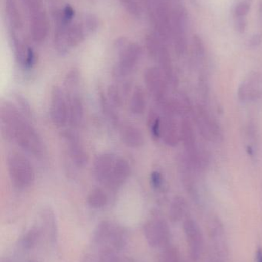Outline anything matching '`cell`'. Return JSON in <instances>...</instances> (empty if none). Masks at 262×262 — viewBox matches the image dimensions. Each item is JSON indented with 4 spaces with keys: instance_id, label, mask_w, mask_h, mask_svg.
Instances as JSON below:
<instances>
[{
    "instance_id": "29",
    "label": "cell",
    "mask_w": 262,
    "mask_h": 262,
    "mask_svg": "<svg viewBox=\"0 0 262 262\" xmlns=\"http://www.w3.org/2000/svg\"><path fill=\"white\" fill-rule=\"evenodd\" d=\"M119 2L126 12L134 18H140L143 15V0H119Z\"/></svg>"
},
{
    "instance_id": "43",
    "label": "cell",
    "mask_w": 262,
    "mask_h": 262,
    "mask_svg": "<svg viewBox=\"0 0 262 262\" xmlns=\"http://www.w3.org/2000/svg\"><path fill=\"white\" fill-rule=\"evenodd\" d=\"M185 262H186V261H185Z\"/></svg>"
},
{
    "instance_id": "19",
    "label": "cell",
    "mask_w": 262,
    "mask_h": 262,
    "mask_svg": "<svg viewBox=\"0 0 262 262\" xmlns=\"http://www.w3.org/2000/svg\"><path fill=\"white\" fill-rule=\"evenodd\" d=\"M67 98L69 105V122L72 127H79L84 118V106L78 94Z\"/></svg>"
},
{
    "instance_id": "20",
    "label": "cell",
    "mask_w": 262,
    "mask_h": 262,
    "mask_svg": "<svg viewBox=\"0 0 262 262\" xmlns=\"http://www.w3.org/2000/svg\"><path fill=\"white\" fill-rule=\"evenodd\" d=\"M127 240L128 235L126 229L116 223H113L109 239L106 243V246H105L111 248L115 252H118L124 249L125 246L127 244Z\"/></svg>"
},
{
    "instance_id": "2",
    "label": "cell",
    "mask_w": 262,
    "mask_h": 262,
    "mask_svg": "<svg viewBox=\"0 0 262 262\" xmlns=\"http://www.w3.org/2000/svg\"><path fill=\"white\" fill-rule=\"evenodd\" d=\"M119 60L113 69V77L116 81L126 80L135 70L142 56L139 45L131 42L126 38H122L116 42Z\"/></svg>"
},
{
    "instance_id": "16",
    "label": "cell",
    "mask_w": 262,
    "mask_h": 262,
    "mask_svg": "<svg viewBox=\"0 0 262 262\" xmlns=\"http://www.w3.org/2000/svg\"><path fill=\"white\" fill-rule=\"evenodd\" d=\"M40 221L47 238L52 244L58 240V222L55 211L50 206H43L40 211Z\"/></svg>"
},
{
    "instance_id": "26",
    "label": "cell",
    "mask_w": 262,
    "mask_h": 262,
    "mask_svg": "<svg viewBox=\"0 0 262 262\" xmlns=\"http://www.w3.org/2000/svg\"><path fill=\"white\" fill-rule=\"evenodd\" d=\"M100 104H101L102 110L105 116L109 120V122L112 123L113 126L119 125V117L115 111V107L109 102L107 97L104 94H100L99 96Z\"/></svg>"
},
{
    "instance_id": "30",
    "label": "cell",
    "mask_w": 262,
    "mask_h": 262,
    "mask_svg": "<svg viewBox=\"0 0 262 262\" xmlns=\"http://www.w3.org/2000/svg\"><path fill=\"white\" fill-rule=\"evenodd\" d=\"M161 262H185L182 258L181 253L176 246L169 244L163 248L160 255Z\"/></svg>"
},
{
    "instance_id": "33",
    "label": "cell",
    "mask_w": 262,
    "mask_h": 262,
    "mask_svg": "<svg viewBox=\"0 0 262 262\" xmlns=\"http://www.w3.org/2000/svg\"><path fill=\"white\" fill-rule=\"evenodd\" d=\"M251 5L252 0H243L238 3L234 11L235 18H245L250 11Z\"/></svg>"
},
{
    "instance_id": "38",
    "label": "cell",
    "mask_w": 262,
    "mask_h": 262,
    "mask_svg": "<svg viewBox=\"0 0 262 262\" xmlns=\"http://www.w3.org/2000/svg\"><path fill=\"white\" fill-rule=\"evenodd\" d=\"M235 21V29L238 31L239 33H244L247 27V21L246 18H236Z\"/></svg>"
},
{
    "instance_id": "35",
    "label": "cell",
    "mask_w": 262,
    "mask_h": 262,
    "mask_svg": "<svg viewBox=\"0 0 262 262\" xmlns=\"http://www.w3.org/2000/svg\"><path fill=\"white\" fill-rule=\"evenodd\" d=\"M15 101H16L17 104H18V108L21 111L22 113L25 115V116L29 118L32 115L31 113V107L29 105V102L27 100L22 96L21 95H16L15 96Z\"/></svg>"
},
{
    "instance_id": "3",
    "label": "cell",
    "mask_w": 262,
    "mask_h": 262,
    "mask_svg": "<svg viewBox=\"0 0 262 262\" xmlns=\"http://www.w3.org/2000/svg\"><path fill=\"white\" fill-rule=\"evenodd\" d=\"M7 168L11 182L17 189H27L33 184L35 178L33 166L23 154L15 152L9 154Z\"/></svg>"
},
{
    "instance_id": "34",
    "label": "cell",
    "mask_w": 262,
    "mask_h": 262,
    "mask_svg": "<svg viewBox=\"0 0 262 262\" xmlns=\"http://www.w3.org/2000/svg\"><path fill=\"white\" fill-rule=\"evenodd\" d=\"M83 25L87 31L88 34L92 33L96 31L99 26V21L98 18L92 14H88L86 15L83 20Z\"/></svg>"
},
{
    "instance_id": "7",
    "label": "cell",
    "mask_w": 262,
    "mask_h": 262,
    "mask_svg": "<svg viewBox=\"0 0 262 262\" xmlns=\"http://www.w3.org/2000/svg\"><path fill=\"white\" fill-rule=\"evenodd\" d=\"M183 229L189 249L191 261L198 262L201 259L204 250V237L201 228L192 218L183 220Z\"/></svg>"
},
{
    "instance_id": "25",
    "label": "cell",
    "mask_w": 262,
    "mask_h": 262,
    "mask_svg": "<svg viewBox=\"0 0 262 262\" xmlns=\"http://www.w3.org/2000/svg\"><path fill=\"white\" fill-rule=\"evenodd\" d=\"M41 236V229L38 226H33L26 232L22 238L21 244L23 249L30 250L38 245Z\"/></svg>"
},
{
    "instance_id": "11",
    "label": "cell",
    "mask_w": 262,
    "mask_h": 262,
    "mask_svg": "<svg viewBox=\"0 0 262 262\" xmlns=\"http://www.w3.org/2000/svg\"><path fill=\"white\" fill-rule=\"evenodd\" d=\"M262 95V75L260 72H249L241 81L238 89V99L243 102H251L259 99Z\"/></svg>"
},
{
    "instance_id": "44",
    "label": "cell",
    "mask_w": 262,
    "mask_h": 262,
    "mask_svg": "<svg viewBox=\"0 0 262 262\" xmlns=\"http://www.w3.org/2000/svg\"></svg>"
},
{
    "instance_id": "17",
    "label": "cell",
    "mask_w": 262,
    "mask_h": 262,
    "mask_svg": "<svg viewBox=\"0 0 262 262\" xmlns=\"http://www.w3.org/2000/svg\"><path fill=\"white\" fill-rule=\"evenodd\" d=\"M120 138L128 147L138 149L144 144V136L137 126L131 123H123L119 127Z\"/></svg>"
},
{
    "instance_id": "42",
    "label": "cell",
    "mask_w": 262,
    "mask_h": 262,
    "mask_svg": "<svg viewBox=\"0 0 262 262\" xmlns=\"http://www.w3.org/2000/svg\"><path fill=\"white\" fill-rule=\"evenodd\" d=\"M261 12L262 13V3H261Z\"/></svg>"
},
{
    "instance_id": "22",
    "label": "cell",
    "mask_w": 262,
    "mask_h": 262,
    "mask_svg": "<svg viewBox=\"0 0 262 262\" xmlns=\"http://www.w3.org/2000/svg\"><path fill=\"white\" fill-rule=\"evenodd\" d=\"M129 108L135 115H143L146 108V99L144 91L140 87H135L131 95Z\"/></svg>"
},
{
    "instance_id": "27",
    "label": "cell",
    "mask_w": 262,
    "mask_h": 262,
    "mask_svg": "<svg viewBox=\"0 0 262 262\" xmlns=\"http://www.w3.org/2000/svg\"><path fill=\"white\" fill-rule=\"evenodd\" d=\"M147 125L152 138L159 140L162 136V117L155 110L149 112Z\"/></svg>"
},
{
    "instance_id": "37",
    "label": "cell",
    "mask_w": 262,
    "mask_h": 262,
    "mask_svg": "<svg viewBox=\"0 0 262 262\" xmlns=\"http://www.w3.org/2000/svg\"><path fill=\"white\" fill-rule=\"evenodd\" d=\"M151 183L155 189H160L163 184V176L160 172L155 171L151 176Z\"/></svg>"
},
{
    "instance_id": "4",
    "label": "cell",
    "mask_w": 262,
    "mask_h": 262,
    "mask_svg": "<svg viewBox=\"0 0 262 262\" xmlns=\"http://www.w3.org/2000/svg\"><path fill=\"white\" fill-rule=\"evenodd\" d=\"M29 15L30 33L35 42H43L49 30L47 17L42 0H22Z\"/></svg>"
},
{
    "instance_id": "12",
    "label": "cell",
    "mask_w": 262,
    "mask_h": 262,
    "mask_svg": "<svg viewBox=\"0 0 262 262\" xmlns=\"http://www.w3.org/2000/svg\"><path fill=\"white\" fill-rule=\"evenodd\" d=\"M63 137L71 159L75 166L78 168L86 166L89 162V155L78 136L72 130H66L63 133Z\"/></svg>"
},
{
    "instance_id": "40",
    "label": "cell",
    "mask_w": 262,
    "mask_h": 262,
    "mask_svg": "<svg viewBox=\"0 0 262 262\" xmlns=\"http://www.w3.org/2000/svg\"><path fill=\"white\" fill-rule=\"evenodd\" d=\"M255 259L256 262H262V248L258 247L255 254Z\"/></svg>"
},
{
    "instance_id": "8",
    "label": "cell",
    "mask_w": 262,
    "mask_h": 262,
    "mask_svg": "<svg viewBox=\"0 0 262 262\" xmlns=\"http://www.w3.org/2000/svg\"><path fill=\"white\" fill-rule=\"evenodd\" d=\"M144 82L158 105L169 98V83L159 68L156 66L147 68L144 72Z\"/></svg>"
},
{
    "instance_id": "5",
    "label": "cell",
    "mask_w": 262,
    "mask_h": 262,
    "mask_svg": "<svg viewBox=\"0 0 262 262\" xmlns=\"http://www.w3.org/2000/svg\"><path fill=\"white\" fill-rule=\"evenodd\" d=\"M180 137L186 151V157L195 170L204 167V160L197 146L196 137L190 119L184 117L180 124Z\"/></svg>"
},
{
    "instance_id": "32",
    "label": "cell",
    "mask_w": 262,
    "mask_h": 262,
    "mask_svg": "<svg viewBox=\"0 0 262 262\" xmlns=\"http://www.w3.org/2000/svg\"><path fill=\"white\" fill-rule=\"evenodd\" d=\"M116 252L107 246L102 247L97 262H122Z\"/></svg>"
},
{
    "instance_id": "13",
    "label": "cell",
    "mask_w": 262,
    "mask_h": 262,
    "mask_svg": "<svg viewBox=\"0 0 262 262\" xmlns=\"http://www.w3.org/2000/svg\"><path fill=\"white\" fill-rule=\"evenodd\" d=\"M117 158L118 157L112 152H103L95 158L92 173L97 182L106 186Z\"/></svg>"
},
{
    "instance_id": "1",
    "label": "cell",
    "mask_w": 262,
    "mask_h": 262,
    "mask_svg": "<svg viewBox=\"0 0 262 262\" xmlns=\"http://www.w3.org/2000/svg\"><path fill=\"white\" fill-rule=\"evenodd\" d=\"M0 124L3 135L8 140L35 157L43 154V143L38 132L18 107L9 101L1 102Z\"/></svg>"
},
{
    "instance_id": "31",
    "label": "cell",
    "mask_w": 262,
    "mask_h": 262,
    "mask_svg": "<svg viewBox=\"0 0 262 262\" xmlns=\"http://www.w3.org/2000/svg\"><path fill=\"white\" fill-rule=\"evenodd\" d=\"M109 102L115 107L118 108L121 107L123 104V95L119 87L115 84L109 85L107 89V95H106Z\"/></svg>"
},
{
    "instance_id": "21",
    "label": "cell",
    "mask_w": 262,
    "mask_h": 262,
    "mask_svg": "<svg viewBox=\"0 0 262 262\" xmlns=\"http://www.w3.org/2000/svg\"><path fill=\"white\" fill-rule=\"evenodd\" d=\"M187 202L184 197L177 195L174 197L169 211V220L172 223H178L184 220L187 212Z\"/></svg>"
},
{
    "instance_id": "24",
    "label": "cell",
    "mask_w": 262,
    "mask_h": 262,
    "mask_svg": "<svg viewBox=\"0 0 262 262\" xmlns=\"http://www.w3.org/2000/svg\"><path fill=\"white\" fill-rule=\"evenodd\" d=\"M80 78L81 74L76 68H74L67 72L64 80V93L66 98H69L76 94L75 90L79 84Z\"/></svg>"
},
{
    "instance_id": "41",
    "label": "cell",
    "mask_w": 262,
    "mask_h": 262,
    "mask_svg": "<svg viewBox=\"0 0 262 262\" xmlns=\"http://www.w3.org/2000/svg\"><path fill=\"white\" fill-rule=\"evenodd\" d=\"M27 262H38V261H35V260H29V261H28Z\"/></svg>"
},
{
    "instance_id": "10",
    "label": "cell",
    "mask_w": 262,
    "mask_h": 262,
    "mask_svg": "<svg viewBox=\"0 0 262 262\" xmlns=\"http://www.w3.org/2000/svg\"><path fill=\"white\" fill-rule=\"evenodd\" d=\"M50 117L56 127H63L69 121V105L64 91L59 86H54L51 92Z\"/></svg>"
},
{
    "instance_id": "14",
    "label": "cell",
    "mask_w": 262,
    "mask_h": 262,
    "mask_svg": "<svg viewBox=\"0 0 262 262\" xmlns=\"http://www.w3.org/2000/svg\"><path fill=\"white\" fill-rule=\"evenodd\" d=\"M175 115L164 114L162 117V136L164 143L171 147L178 146L181 141L180 127H178Z\"/></svg>"
},
{
    "instance_id": "39",
    "label": "cell",
    "mask_w": 262,
    "mask_h": 262,
    "mask_svg": "<svg viewBox=\"0 0 262 262\" xmlns=\"http://www.w3.org/2000/svg\"><path fill=\"white\" fill-rule=\"evenodd\" d=\"M262 42V35L260 34L254 35L252 38L249 39V46L250 48H256L259 46Z\"/></svg>"
},
{
    "instance_id": "18",
    "label": "cell",
    "mask_w": 262,
    "mask_h": 262,
    "mask_svg": "<svg viewBox=\"0 0 262 262\" xmlns=\"http://www.w3.org/2000/svg\"><path fill=\"white\" fill-rule=\"evenodd\" d=\"M167 46V44L163 45V46L160 48L155 60L158 61V64H159L158 68L161 69L169 84L175 86L178 81H177L176 75L174 71L170 52H169Z\"/></svg>"
},
{
    "instance_id": "36",
    "label": "cell",
    "mask_w": 262,
    "mask_h": 262,
    "mask_svg": "<svg viewBox=\"0 0 262 262\" xmlns=\"http://www.w3.org/2000/svg\"><path fill=\"white\" fill-rule=\"evenodd\" d=\"M192 45L195 50V54L198 58H203L205 55V45L203 38L198 35H195L192 38Z\"/></svg>"
},
{
    "instance_id": "28",
    "label": "cell",
    "mask_w": 262,
    "mask_h": 262,
    "mask_svg": "<svg viewBox=\"0 0 262 262\" xmlns=\"http://www.w3.org/2000/svg\"><path fill=\"white\" fill-rule=\"evenodd\" d=\"M87 203L92 209H102L108 203V196L102 189H95L89 194Z\"/></svg>"
},
{
    "instance_id": "15",
    "label": "cell",
    "mask_w": 262,
    "mask_h": 262,
    "mask_svg": "<svg viewBox=\"0 0 262 262\" xmlns=\"http://www.w3.org/2000/svg\"><path fill=\"white\" fill-rule=\"evenodd\" d=\"M130 174L131 166L127 160L118 157L106 186L111 189H118L127 181Z\"/></svg>"
},
{
    "instance_id": "23",
    "label": "cell",
    "mask_w": 262,
    "mask_h": 262,
    "mask_svg": "<svg viewBox=\"0 0 262 262\" xmlns=\"http://www.w3.org/2000/svg\"><path fill=\"white\" fill-rule=\"evenodd\" d=\"M113 223L109 220H103L98 223L92 235V241L95 245L103 246V247L107 243Z\"/></svg>"
},
{
    "instance_id": "6",
    "label": "cell",
    "mask_w": 262,
    "mask_h": 262,
    "mask_svg": "<svg viewBox=\"0 0 262 262\" xmlns=\"http://www.w3.org/2000/svg\"><path fill=\"white\" fill-rule=\"evenodd\" d=\"M143 231L146 242L152 248L163 249L170 244V227L163 217L147 220L143 225Z\"/></svg>"
},
{
    "instance_id": "9",
    "label": "cell",
    "mask_w": 262,
    "mask_h": 262,
    "mask_svg": "<svg viewBox=\"0 0 262 262\" xmlns=\"http://www.w3.org/2000/svg\"><path fill=\"white\" fill-rule=\"evenodd\" d=\"M192 112L195 123L205 139L210 141H219L223 139L219 125L203 106H195Z\"/></svg>"
}]
</instances>
